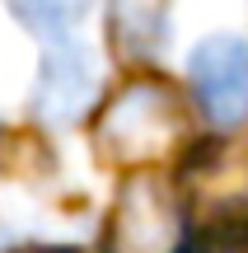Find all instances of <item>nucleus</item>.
Returning a JSON list of instances; mask_svg holds the SVG:
<instances>
[{"instance_id":"0eeeda50","label":"nucleus","mask_w":248,"mask_h":253,"mask_svg":"<svg viewBox=\"0 0 248 253\" xmlns=\"http://www.w3.org/2000/svg\"><path fill=\"white\" fill-rule=\"evenodd\" d=\"M84 5H89V0H9V9H14L19 24L33 28V33L56 38V42H61V38L80 24Z\"/></svg>"},{"instance_id":"f03ea898","label":"nucleus","mask_w":248,"mask_h":253,"mask_svg":"<svg viewBox=\"0 0 248 253\" xmlns=\"http://www.w3.org/2000/svg\"><path fill=\"white\" fill-rule=\"evenodd\" d=\"M183 207L159 178H127L122 207L112 216V253H178Z\"/></svg>"},{"instance_id":"f257e3e1","label":"nucleus","mask_w":248,"mask_h":253,"mask_svg":"<svg viewBox=\"0 0 248 253\" xmlns=\"http://www.w3.org/2000/svg\"><path fill=\"white\" fill-rule=\"evenodd\" d=\"M197 108L215 126H239L248 122V42L244 38H206L187 61Z\"/></svg>"},{"instance_id":"423d86ee","label":"nucleus","mask_w":248,"mask_h":253,"mask_svg":"<svg viewBox=\"0 0 248 253\" xmlns=\"http://www.w3.org/2000/svg\"><path fill=\"white\" fill-rule=\"evenodd\" d=\"M112 42L136 61L164 47V0H112Z\"/></svg>"},{"instance_id":"39448f33","label":"nucleus","mask_w":248,"mask_h":253,"mask_svg":"<svg viewBox=\"0 0 248 253\" xmlns=\"http://www.w3.org/2000/svg\"><path fill=\"white\" fill-rule=\"evenodd\" d=\"M169 126H174V108H169V94L155 89V84H141V89H127V99L112 108L108 118V141L117 145V155L136 160V155H150L164 145Z\"/></svg>"},{"instance_id":"6e6552de","label":"nucleus","mask_w":248,"mask_h":253,"mask_svg":"<svg viewBox=\"0 0 248 253\" xmlns=\"http://www.w3.org/2000/svg\"><path fill=\"white\" fill-rule=\"evenodd\" d=\"M206 253H230V249H206Z\"/></svg>"},{"instance_id":"20e7f679","label":"nucleus","mask_w":248,"mask_h":253,"mask_svg":"<svg viewBox=\"0 0 248 253\" xmlns=\"http://www.w3.org/2000/svg\"><path fill=\"white\" fill-rule=\"evenodd\" d=\"M187 188L202 207L220 211V216L248 211V141L206 145V155L187 173Z\"/></svg>"},{"instance_id":"7ed1b4c3","label":"nucleus","mask_w":248,"mask_h":253,"mask_svg":"<svg viewBox=\"0 0 248 253\" xmlns=\"http://www.w3.org/2000/svg\"><path fill=\"white\" fill-rule=\"evenodd\" d=\"M94 89H99V61L84 42H52L37 61V84H33V118L66 126L89 108Z\"/></svg>"}]
</instances>
